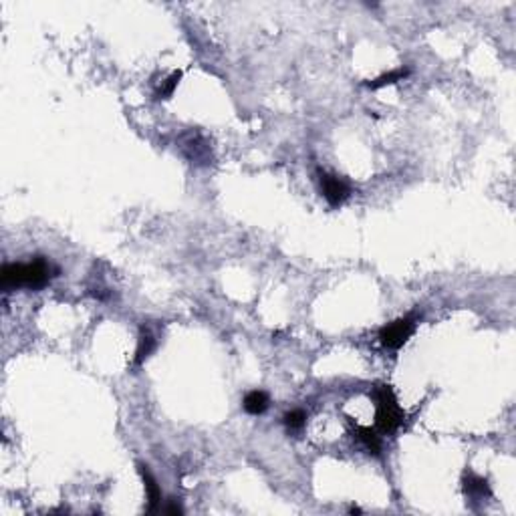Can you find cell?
<instances>
[{
    "mask_svg": "<svg viewBox=\"0 0 516 516\" xmlns=\"http://www.w3.org/2000/svg\"><path fill=\"white\" fill-rule=\"evenodd\" d=\"M181 79V71H174L166 81H163V85L159 87V91L156 93L157 99H170L172 95H174V91L178 87V83H180Z\"/></svg>",
    "mask_w": 516,
    "mask_h": 516,
    "instance_id": "cell-12",
    "label": "cell"
},
{
    "mask_svg": "<svg viewBox=\"0 0 516 516\" xmlns=\"http://www.w3.org/2000/svg\"><path fill=\"white\" fill-rule=\"evenodd\" d=\"M137 472L143 480V486H145V494H148V513L154 515L159 510L161 506V488L157 484V480L154 478L152 470L145 466V464H137Z\"/></svg>",
    "mask_w": 516,
    "mask_h": 516,
    "instance_id": "cell-6",
    "label": "cell"
},
{
    "mask_svg": "<svg viewBox=\"0 0 516 516\" xmlns=\"http://www.w3.org/2000/svg\"><path fill=\"white\" fill-rule=\"evenodd\" d=\"M462 488H464L466 498H470V500H484V498H490V496H492V490H490L488 480L482 478V476H478V474H474V472L470 470L464 472Z\"/></svg>",
    "mask_w": 516,
    "mask_h": 516,
    "instance_id": "cell-5",
    "label": "cell"
},
{
    "mask_svg": "<svg viewBox=\"0 0 516 516\" xmlns=\"http://www.w3.org/2000/svg\"><path fill=\"white\" fill-rule=\"evenodd\" d=\"M270 405V398L267 391L263 389H254V391H248L244 395V402H242V407L244 411L250 413V416H260L269 409Z\"/></svg>",
    "mask_w": 516,
    "mask_h": 516,
    "instance_id": "cell-9",
    "label": "cell"
},
{
    "mask_svg": "<svg viewBox=\"0 0 516 516\" xmlns=\"http://www.w3.org/2000/svg\"><path fill=\"white\" fill-rule=\"evenodd\" d=\"M416 327H418V317H413V314L395 319L380 329V343L385 349L398 351L409 341V337L416 333Z\"/></svg>",
    "mask_w": 516,
    "mask_h": 516,
    "instance_id": "cell-3",
    "label": "cell"
},
{
    "mask_svg": "<svg viewBox=\"0 0 516 516\" xmlns=\"http://www.w3.org/2000/svg\"><path fill=\"white\" fill-rule=\"evenodd\" d=\"M319 184H321V192H323L325 200L329 202L331 208L343 206L345 200L351 196V186L335 174L319 170Z\"/></svg>",
    "mask_w": 516,
    "mask_h": 516,
    "instance_id": "cell-4",
    "label": "cell"
},
{
    "mask_svg": "<svg viewBox=\"0 0 516 516\" xmlns=\"http://www.w3.org/2000/svg\"><path fill=\"white\" fill-rule=\"evenodd\" d=\"M349 513H351V515H355V513H361V508H357V506H353V508H351Z\"/></svg>",
    "mask_w": 516,
    "mask_h": 516,
    "instance_id": "cell-14",
    "label": "cell"
},
{
    "mask_svg": "<svg viewBox=\"0 0 516 516\" xmlns=\"http://www.w3.org/2000/svg\"><path fill=\"white\" fill-rule=\"evenodd\" d=\"M163 513H166V515H174V516L184 515V508H181L176 500H170V502H168V506L163 508Z\"/></svg>",
    "mask_w": 516,
    "mask_h": 516,
    "instance_id": "cell-13",
    "label": "cell"
},
{
    "mask_svg": "<svg viewBox=\"0 0 516 516\" xmlns=\"http://www.w3.org/2000/svg\"><path fill=\"white\" fill-rule=\"evenodd\" d=\"M375 402V429L382 436H391L404 424L405 411L395 398V391L387 383H377L371 391Z\"/></svg>",
    "mask_w": 516,
    "mask_h": 516,
    "instance_id": "cell-2",
    "label": "cell"
},
{
    "mask_svg": "<svg viewBox=\"0 0 516 516\" xmlns=\"http://www.w3.org/2000/svg\"><path fill=\"white\" fill-rule=\"evenodd\" d=\"M353 438H357L361 442V446L367 450V454L380 458L383 450V442H382V434L375 429V427H365L355 424L353 426Z\"/></svg>",
    "mask_w": 516,
    "mask_h": 516,
    "instance_id": "cell-7",
    "label": "cell"
},
{
    "mask_svg": "<svg viewBox=\"0 0 516 516\" xmlns=\"http://www.w3.org/2000/svg\"><path fill=\"white\" fill-rule=\"evenodd\" d=\"M409 69L400 67V69H393V71H387V73H383L380 75L377 79H373V81H367L365 83V87H369V89H382V87H387V85H395L398 81H404L409 77Z\"/></svg>",
    "mask_w": 516,
    "mask_h": 516,
    "instance_id": "cell-10",
    "label": "cell"
},
{
    "mask_svg": "<svg viewBox=\"0 0 516 516\" xmlns=\"http://www.w3.org/2000/svg\"><path fill=\"white\" fill-rule=\"evenodd\" d=\"M59 267H55L45 256H35L30 263H8L0 270L2 291L10 292L15 289H45L46 285L59 276Z\"/></svg>",
    "mask_w": 516,
    "mask_h": 516,
    "instance_id": "cell-1",
    "label": "cell"
},
{
    "mask_svg": "<svg viewBox=\"0 0 516 516\" xmlns=\"http://www.w3.org/2000/svg\"><path fill=\"white\" fill-rule=\"evenodd\" d=\"M156 337L154 333L148 329V327H141L139 329V339H137V349H135V357L134 363L135 365H141V363H145V359L156 351Z\"/></svg>",
    "mask_w": 516,
    "mask_h": 516,
    "instance_id": "cell-8",
    "label": "cell"
},
{
    "mask_svg": "<svg viewBox=\"0 0 516 516\" xmlns=\"http://www.w3.org/2000/svg\"><path fill=\"white\" fill-rule=\"evenodd\" d=\"M283 424H285V427L291 434L303 432V427L307 426V411H303V409H291V411H287L283 416Z\"/></svg>",
    "mask_w": 516,
    "mask_h": 516,
    "instance_id": "cell-11",
    "label": "cell"
}]
</instances>
